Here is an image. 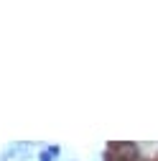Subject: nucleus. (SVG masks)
<instances>
[{
	"mask_svg": "<svg viewBox=\"0 0 158 161\" xmlns=\"http://www.w3.org/2000/svg\"><path fill=\"white\" fill-rule=\"evenodd\" d=\"M54 153H59V148H56V146H54V148H49V151H44V153H41V161H51V158H54Z\"/></svg>",
	"mask_w": 158,
	"mask_h": 161,
	"instance_id": "nucleus-1",
	"label": "nucleus"
}]
</instances>
